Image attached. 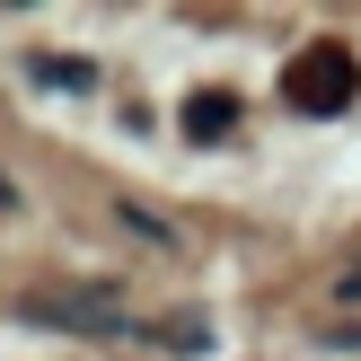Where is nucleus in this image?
Wrapping results in <instances>:
<instances>
[{
  "label": "nucleus",
  "mask_w": 361,
  "mask_h": 361,
  "mask_svg": "<svg viewBox=\"0 0 361 361\" xmlns=\"http://www.w3.org/2000/svg\"><path fill=\"white\" fill-rule=\"evenodd\" d=\"M353 88H361V71H353V53H344V44H309L291 71H282V97H291L300 115H344Z\"/></svg>",
  "instance_id": "nucleus-1"
},
{
  "label": "nucleus",
  "mask_w": 361,
  "mask_h": 361,
  "mask_svg": "<svg viewBox=\"0 0 361 361\" xmlns=\"http://www.w3.org/2000/svg\"><path fill=\"white\" fill-rule=\"evenodd\" d=\"M229 123H238V97H229V88H203V97H185V133H194V141H221Z\"/></svg>",
  "instance_id": "nucleus-2"
},
{
  "label": "nucleus",
  "mask_w": 361,
  "mask_h": 361,
  "mask_svg": "<svg viewBox=\"0 0 361 361\" xmlns=\"http://www.w3.org/2000/svg\"><path fill=\"white\" fill-rule=\"evenodd\" d=\"M35 80H44V88H97V71H88V62H53V53H35Z\"/></svg>",
  "instance_id": "nucleus-3"
},
{
  "label": "nucleus",
  "mask_w": 361,
  "mask_h": 361,
  "mask_svg": "<svg viewBox=\"0 0 361 361\" xmlns=\"http://www.w3.org/2000/svg\"><path fill=\"white\" fill-rule=\"evenodd\" d=\"M9 212H18V185H9V176H0V221H9Z\"/></svg>",
  "instance_id": "nucleus-4"
}]
</instances>
